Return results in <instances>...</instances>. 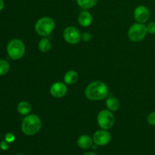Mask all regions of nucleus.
I'll return each mask as SVG.
<instances>
[{
    "instance_id": "nucleus-18",
    "label": "nucleus",
    "mask_w": 155,
    "mask_h": 155,
    "mask_svg": "<svg viewBox=\"0 0 155 155\" xmlns=\"http://www.w3.org/2000/svg\"><path fill=\"white\" fill-rule=\"evenodd\" d=\"M9 70H10V64L8 62L3 59H0V77L7 74Z\"/></svg>"
},
{
    "instance_id": "nucleus-22",
    "label": "nucleus",
    "mask_w": 155,
    "mask_h": 155,
    "mask_svg": "<svg viewBox=\"0 0 155 155\" xmlns=\"http://www.w3.org/2000/svg\"><path fill=\"white\" fill-rule=\"evenodd\" d=\"M92 39V35L90 33H88V32H85L82 34L81 36V39L84 42H89Z\"/></svg>"
},
{
    "instance_id": "nucleus-15",
    "label": "nucleus",
    "mask_w": 155,
    "mask_h": 155,
    "mask_svg": "<svg viewBox=\"0 0 155 155\" xmlns=\"http://www.w3.org/2000/svg\"><path fill=\"white\" fill-rule=\"evenodd\" d=\"M120 106L119 100L115 97H109L106 100V107L110 111H116L120 108Z\"/></svg>"
},
{
    "instance_id": "nucleus-10",
    "label": "nucleus",
    "mask_w": 155,
    "mask_h": 155,
    "mask_svg": "<svg viewBox=\"0 0 155 155\" xmlns=\"http://www.w3.org/2000/svg\"><path fill=\"white\" fill-rule=\"evenodd\" d=\"M67 92H68V88L66 84L61 82L54 83L50 88V93L54 98H63L66 95Z\"/></svg>"
},
{
    "instance_id": "nucleus-25",
    "label": "nucleus",
    "mask_w": 155,
    "mask_h": 155,
    "mask_svg": "<svg viewBox=\"0 0 155 155\" xmlns=\"http://www.w3.org/2000/svg\"><path fill=\"white\" fill-rule=\"evenodd\" d=\"M83 155H98V154H96L95 153H93V152H86L85 153V154H83Z\"/></svg>"
},
{
    "instance_id": "nucleus-9",
    "label": "nucleus",
    "mask_w": 155,
    "mask_h": 155,
    "mask_svg": "<svg viewBox=\"0 0 155 155\" xmlns=\"http://www.w3.org/2000/svg\"><path fill=\"white\" fill-rule=\"evenodd\" d=\"M150 11L146 6L139 5L134 11V18L138 23L144 24L149 20Z\"/></svg>"
},
{
    "instance_id": "nucleus-2",
    "label": "nucleus",
    "mask_w": 155,
    "mask_h": 155,
    "mask_svg": "<svg viewBox=\"0 0 155 155\" xmlns=\"http://www.w3.org/2000/svg\"><path fill=\"white\" fill-rule=\"evenodd\" d=\"M42 128V120L36 114H28L21 124V130L26 136H33L39 133Z\"/></svg>"
},
{
    "instance_id": "nucleus-19",
    "label": "nucleus",
    "mask_w": 155,
    "mask_h": 155,
    "mask_svg": "<svg viewBox=\"0 0 155 155\" xmlns=\"http://www.w3.org/2000/svg\"><path fill=\"white\" fill-rule=\"evenodd\" d=\"M147 32L149 34H155V21H151L146 26Z\"/></svg>"
},
{
    "instance_id": "nucleus-5",
    "label": "nucleus",
    "mask_w": 155,
    "mask_h": 155,
    "mask_svg": "<svg viewBox=\"0 0 155 155\" xmlns=\"http://www.w3.org/2000/svg\"><path fill=\"white\" fill-rule=\"evenodd\" d=\"M147 28L144 24L136 23L133 24L128 30V37L132 42H139L143 40L146 36Z\"/></svg>"
},
{
    "instance_id": "nucleus-21",
    "label": "nucleus",
    "mask_w": 155,
    "mask_h": 155,
    "mask_svg": "<svg viewBox=\"0 0 155 155\" xmlns=\"http://www.w3.org/2000/svg\"><path fill=\"white\" fill-rule=\"evenodd\" d=\"M5 140L8 143H12L15 140V136L12 133H7L5 136Z\"/></svg>"
},
{
    "instance_id": "nucleus-11",
    "label": "nucleus",
    "mask_w": 155,
    "mask_h": 155,
    "mask_svg": "<svg viewBox=\"0 0 155 155\" xmlns=\"http://www.w3.org/2000/svg\"><path fill=\"white\" fill-rule=\"evenodd\" d=\"M78 22L82 27H89L92 22V16L90 12L88 11H83L80 12L78 17Z\"/></svg>"
},
{
    "instance_id": "nucleus-7",
    "label": "nucleus",
    "mask_w": 155,
    "mask_h": 155,
    "mask_svg": "<svg viewBox=\"0 0 155 155\" xmlns=\"http://www.w3.org/2000/svg\"><path fill=\"white\" fill-rule=\"evenodd\" d=\"M81 36L80 30L75 27H68L64 29L63 33L64 40L72 45L79 43L81 40Z\"/></svg>"
},
{
    "instance_id": "nucleus-8",
    "label": "nucleus",
    "mask_w": 155,
    "mask_h": 155,
    "mask_svg": "<svg viewBox=\"0 0 155 155\" xmlns=\"http://www.w3.org/2000/svg\"><path fill=\"white\" fill-rule=\"evenodd\" d=\"M111 139V136L110 133L107 130H98L94 133L93 142L98 146H104L110 142Z\"/></svg>"
},
{
    "instance_id": "nucleus-13",
    "label": "nucleus",
    "mask_w": 155,
    "mask_h": 155,
    "mask_svg": "<svg viewBox=\"0 0 155 155\" xmlns=\"http://www.w3.org/2000/svg\"><path fill=\"white\" fill-rule=\"evenodd\" d=\"M78 74L75 71H69L64 74V83L68 85H73L76 83L78 80Z\"/></svg>"
},
{
    "instance_id": "nucleus-6",
    "label": "nucleus",
    "mask_w": 155,
    "mask_h": 155,
    "mask_svg": "<svg viewBox=\"0 0 155 155\" xmlns=\"http://www.w3.org/2000/svg\"><path fill=\"white\" fill-rule=\"evenodd\" d=\"M114 115L108 109L101 110L97 116V122L102 130H107L111 129L114 124Z\"/></svg>"
},
{
    "instance_id": "nucleus-3",
    "label": "nucleus",
    "mask_w": 155,
    "mask_h": 155,
    "mask_svg": "<svg viewBox=\"0 0 155 155\" xmlns=\"http://www.w3.org/2000/svg\"><path fill=\"white\" fill-rule=\"evenodd\" d=\"M25 45L19 39H13L7 45V53L9 58L14 61L19 60L25 54Z\"/></svg>"
},
{
    "instance_id": "nucleus-24",
    "label": "nucleus",
    "mask_w": 155,
    "mask_h": 155,
    "mask_svg": "<svg viewBox=\"0 0 155 155\" xmlns=\"http://www.w3.org/2000/svg\"><path fill=\"white\" fill-rule=\"evenodd\" d=\"M5 7V2L3 0H0V12Z\"/></svg>"
},
{
    "instance_id": "nucleus-17",
    "label": "nucleus",
    "mask_w": 155,
    "mask_h": 155,
    "mask_svg": "<svg viewBox=\"0 0 155 155\" xmlns=\"http://www.w3.org/2000/svg\"><path fill=\"white\" fill-rule=\"evenodd\" d=\"M51 42L46 38H43V39H41L39 42V44H38V47H39V51H42V52L45 53L47 51H48L51 48Z\"/></svg>"
},
{
    "instance_id": "nucleus-20",
    "label": "nucleus",
    "mask_w": 155,
    "mask_h": 155,
    "mask_svg": "<svg viewBox=\"0 0 155 155\" xmlns=\"http://www.w3.org/2000/svg\"><path fill=\"white\" fill-rule=\"evenodd\" d=\"M147 121H148V124L155 127V111H153L151 114H149V115L147 117Z\"/></svg>"
},
{
    "instance_id": "nucleus-14",
    "label": "nucleus",
    "mask_w": 155,
    "mask_h": 155,
    "mask_svg": "<svg viewBox=\"0 0 155 155\" xmlns=\"http://www.w3.org/2000/svg\"><path fill=\"white\" fill-rule=\"evenodd\" d=\"M17 110H18V113L24 116H27V115L30 114L31 112V105L29 102L25 101H21L19 104H18L17 107Z\"/></svg>"
},
{
    "instance_id": "nucleus-16",
    "label": "nucleus",
    "mask_w": 155,
    "mask_h": 155,
    "mask_svg": "<svg viewBox=\"0 0 155 155\" xmlns=\"http://www.w3.org/2000/svg\"><path fill=\"white\" fill-rule=\"evenodd\" d=\"M98 2V0H77V3L83 10H88L93 8Z\"/></svg>"
},
{
    "instance_id": "nucleus-23",
    "label": "nucleus",
    "mask_w": 155,
    "mask_h": 155,
    "mask_svg": "<svg viewBox=\"0 0 155 155\" xmlns=\"http://www.w3.org/2000/svg\"><path fill=\"white\" fill-rule=\"evenodd\" d=\"M8 144V142H6L5 140L0 142V148H1V150H2V151H7L9 148Z\"/></svg>"
},
{
    "instance_id": "nucleus-26",
    "label": "nucleus",
    "mask_w": 155,
    "mask_h": 155,
    "mask_svg": "<svg viewBox=\"0 0 155 155\" xmlns=\"http://www.w3.org/2000/svg\"><path fill=\"white\" fill-rule=\"evenodd\" d=\"M16 155H24V154H16Z\"/></svg>"
},
{
    "instance_id": "nucleus-1",
    "label": "nucleus",
    "mask_w": 155,
    "mask_h": 155,
    "mask_svg": "<svg viewBox=\"0 0 155 155\" xmlns=\"http://www.w3.org/2000/svg\"><path fill=\"white\" fill-rule=\"evenodd\" d=\"M85 95L91 101H101L108 95V87L104 82H92L85 89Z\"/></svg>"
},
{
    "instance_id": "nucleus-12",
    "label": "nucleus",
    "mask_w": 155,
    "mask_h": 155,
    "mask_svg": "<svg viewBox=\"0 0 155 155\" xmlns=\"http://www.w3.org/2000/svg\"><path fill=\"white\" fill-rule=\"evenodd\" d=\"M92 144H93V139H92V138L87 135L80 136L77 139V145L80 148H83V149H88L91 148L92 146Z\"/></svg>"
},
{
    "instance_id": "nucleus-4",
    "label": "nucleus",
    "mask_w": 155,
    "mask_h": 155,
    "mask_svg": "<svg viewBox=\"0 0 155 155\" xmlns=\"http://www.w3.org/2000/svg\"><path fill=\"white\" fill-rule=\"evenodd\" d=\"M54 21L49 17H43L36 21L35 24V30L39 36H48L52 33L54 28Z\"/></svg>"
}]
</instances>
